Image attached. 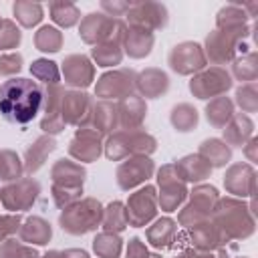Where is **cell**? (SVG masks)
Returning a JSON list of instances; mask_svg holds the SVG:
<instances>
[{
	"label": "cell",
	"instance_id": "obj_1",
	"mask_svg": "<svg viewBox=\"0 0 258 258\" xmlns=\"http://www.w3.org/2000/svg\"><path fill=\"white\" fill-rule=\"evenodd\" d=\"M42 87L24 77H10L0 85V113L14 125H28L42 109Z\"/></svg>",
	"mask_w": 258,
	"mask_h": 258
},
{
	"label": "cell",
	"instance_id": "obj_2",
	"mask_svg": "<svg viewBox=\"0 0 258 258\" xmlns=\"http://www.w3.org/2000/svg\"><path fill=\"white\" fill-rule=\"evenodd\" d=\"M101 216H103V210L99 202L85 200L83 204H75L60 214V226L69 234H85L99 226Z\"/></svg>",
	"mask_w": 258,
	"mask_h": 258
},
{
	"label": "cell",
	"instance_id": "obj_3",
	"mask_svg": "<svg viewBox=\"0 0 258 258\" xmlns=\"http://www.w3.org/2000/svg\"><path fill=\"white\" fill-rule=\"evenodd\" d=\"M155 149V139L149 137L147 133H119L109 139L107 143V157L111 159H121L129 151L137 153H149Z\"/></svg>",
	"mask_w": 258,
	"mask_h": 258
},
{
	"label": "cell",
	"instance_id": "obj_4",
	"mask_svg": "<svg viewBox=\"0 0 258 258\" xmlns=\"http://www.w3.org/2000/svg\"><path fill=\"white\" fill-rule=\"evenodd\" d=\"M206 56L202 52V46L196 42H181L173 46L169 52V67L179 75H189L194 71L204 69Z\"/></svg>",
	"mask_w": 258,
	"mask_h": 258
},
{
	"label": "cell",
	"instance_id": "obj_5",
	"mask_svg": "<svg viewBox=\"0 0 258 258\" xmlns=\"http://www.w3.org/2000/svg\"><path fill=\"white\" fill-rule=\"evenodd\" d=\"M121 28V24L105 14H89L81 26V36L87 42H117L113 30Z\"/></svg>",
	"mask_w": 258,
	"mask_h": 258
},
{
	"label": "cell",
	"instance_id": "obj_6",
	"mask_svg": "<svg viewBox=\"0 0 258 258\" xmlns=\"http://www.w3.org/2000/svg\"><path fill=\"white\" fill-rule=\"evenodd\" d=\"M127 222L133 226H143L147 224L153 214H155V189L151 185L139 189L137 194L131 196L127 204Z\"/></svg>",
	"mask_w": 258,
	"mask_h": 258
},
{
	"label": "cell",
	"instance_id": "obj_7",
	"mask_svg": "<svg viewBox=\"0 0 258 258\" xmlns=\"http://www.w3.org/2000/svg\"><path fill=\"white\" fill-rule=\"evenodd\" d=\"M153 173V161L145 155L133 157L129 161H123L117 169V181L123 189H131L137 183L145 181Z\"/></svg>",
	"mask_w": 258,
	"mask_h": 258
},
{
	"label": "cell",
	"instance_id": "obj_8",
	"mask_svg": "<svg viewBox=\"0 0 258 258\" xmlns=\"http://www.w3.org/2000/svg\"><path fill=\"white\" fill-rule=\"evenodd\" d=\"M40 187L36 181L32 179H22L18 181L16 185H8L0 191V198H2V204L8 208V210H24L28 208L36 196H38Z\"/></svg>",
	"mask_w": 258,
	"mask_h": 258
},
{
	"label": "cell",
	"instance_id": "obj_9",
	"mask_svg": "<svg viewBox=\"0 0 258 258\" xmlns=\"http://www.w3.org/2000/svg\"><path fill=\"white\" fill-rule=\"evenodd\" d=\"M230 85H232V81H230L228 73H224L222 69H212V71L200 75L198 79H194L189 83V89H191V93L198 95V99H208L212 95L226 91Z\"/></svg>",
	"mask_w": 258,
	"mask_h": 258
},
{
	"label": "cell",
	"instance_id": "obj_10",
	"mask_svg": "<svg viewBox=\"0 0 258 258\" xmlns=\"http://www.w3.org/2000/svg\"><path fill=\"white\" fill-rule=\"evenodd\" d=\"M135 87L133 71H117V73H107L101 77L97 91L101 97H129Z\"/></svg>",
	"mask_w": 258,
	"mask_h": 258
},
{
	"label": "cell",
	"instance_id": "obj_11",
	"mask_svg": "<svg viewBox=\"0 0 258 258\" xmlns=\"http://www.w3.org/2000/svg\"><path fill=\"white\" fill-rule=\"evenodd\" d=\"M167 20V12L161 4H133L129 8V22L137 28H159Z\"/></svg>",
	"mask_w": 258,
	"mask_h": 258
},
{
	"label": "cell",
	"instance_id": "obj_12",
	"mask_svg": "<svg viewBox=\"0 0 258 258\" xmlns=\"http://www.w3.org/2000/svg\"><path fill=\"white\" fill-rule=\"evenodd\" d=\"M60 107H62V123H75L81 125L89 117V107L91 99L85 93H62L60 97Z\"/></svg>",
	"mask_w": 258,
	"mask_h": 258
},
{
	"label": "cell",
	"instance_id": "obj_13",
	"mask_svg": "<svg viewBox=\"0 0 258 258\" xmlns=\"http://www.w3.org/2000/svg\"><path fill=\"white\" fill-rule=\"evenodd\" d=\"M71 153L75 157H79L81 161H93L99 157L101 153V145H99V133L97 131H89V129H81L77 133V137L71 143Z\"/></svg>",
	"mask_w": 258,
	"mask_h": 258
},
{
	"label": "cell",
	"instance_id": "obj_14",
	"mask_svg": "<svg viewBox=\"0 0 258 258\" xmlns=\"http://www.w3.org/2000/svg\"><path fill=\"white\" fill-rule=\"evenodd\" d=\"M64 77H67V83L71 85H77V87H87L91 81H93V67L89 62L87 56H79V54H73L64 60Z\"/></svg>",
	"mask_w": 258,
	"mask_h": 258
},
{
	"label": "cell",
	"instance_id": "obj_15",
	"mask_svg": "<svg viewBox=\"0 0 258 258\" xmlns=\"http://www.w3.org/2000/svg\"><path fill=\"white\" fill-rule=\"evenodd\" d=\"M123 38H125V46H127V52L135 58H141L145 54H149L151 50V44H153V34L151 30H145V28H137L133 26L131 30L123 32Z\"/></svg>",
	"mask_w": 258,
	"mask_h": 258
},
{
	"label": "cell",
	"instance_id": "obj_16",
	"mask_svg": "<svg viewBox=\"0 0 258 258\" xmlns=\"http://www.w3.org/2000/svg\"><path fill=\"white\" fill-rule=\"evenodd\" d=\"M137 85H139V89H141V93H143L145 97L155 99V97H159V95H163V93L167 91L169 79H167L165 73H161V71H157V69H147L145 73H141Z\"/></svg>",
	"mask_w": 258,
	"mask_h": 258
},
{
	"label": "cell",
	"instance_id": "obj_17",
	"mask_svg": "<svg viewBox=\"0 0 258 258\" xmlns=\"http://www.w3.org/2000/svg\"><path fill=\"white\" fill-rule=\"evenodd\" d=\"M175 171L183 177V179H189V181H200L204 179L210 171H212V165L202 157V155H189V157H183L179 163H175Z\"/></svg>",
	"mask_w": 258,
	"mask_h": 258
},
{
	"label": "cell",
	"instance_id": "obj_18",
	"mask_svg": "<svg viewBox=\"0 0 258 258\" xmlns=\"http://www.w3.org/2000/svg\"><path fill=\"white\" fill-rule=\"evenodd\" d=\"M54 149H56V141L52 137H40V139H36L34 145L28 147L26 149V155H24L26 157V171L34 173L38 167H42L46 155L50 151H54Z\"/></svg>",
	"mask_w": 258,
	"mask_h": 258
},
{
	"label": "cell",
	"instance_id": "obj_19",
	"mask_svg": "<svg viewBox=\"0 0 258 258\" xmlns=\"http://www.w3.org/2000/svg\"><path fill=\"white\" fill-rule=\"evenodd\" d=\"M119 117H121V125L123 127H133V125H139L141 123V119L145 117V103L141 101V99H137V97H133V95H129V97H125V101L119 105Z\"/></svg>",
	"mask_w": 258,
	"mask_h": 258
},
{
	"label": "cell",
	"instance_id": "obj_20",
	"mask_svg": "<svg viewBox=\"0 0 258 258\" xmlns=\"http://www.w3.org/2000/svg\"><path fill=\"white\" fill-rule=\"evenodd\" d=\"M200 155H202L210 165L220 167V165H226V163L230 161L232 151H230V147H226L220 139H208V141L202 143Z\"/></svg>",
	"mask_w": 258,
	"mask_h": 258
},
{
	"label": "cell",
	"instance_id": "obj_21",
	"mask_svg": "<svg viewBox=\"0 0 258 258\" xmlns=\"http://www.w3.org/2000/svg\"><path fill=\"white\" fill-rule=\"evenodd\" d=\"M50 234H52L50 226L42 218H28V222L20 230L22 240L24 242H32V244H46L50 240Z\"/></svg>",
	"mask_w": 258,
	"mask_h": 258
},
{
	"label": "cell",
	"instance_id": "obj_22",
	"mask_svg": "<svg viewBox=\"0 0 258 258\" xmlns=\"http://www.w3.org/2000/svg\"><path fill=\"white\" fill-rule=\"evenodd\" d=\"M232 101L226 97H218L216 101H212L206 107V117L214 127H222L226 125V121L232 119Z\"/></svg>",
	"mask_w": 258,
	"mask_h": 258
},
{
	"label": "cell",
	"instance_id": "obj_23",
	"mask_svg": "<svg viewBox=\"0 0 258 258\" xmlns=\"http://www.w3.org/2000/svg\"><path fill=\"white\" fill-rule=\"evenodd\" d=\"M171 123L177 131H191L198 125V111L187 103L175 105L171 109Z\"/></svg>",
	"mask_w": 258,
	"mask_h": 258
},
{
	"label": "cell",
	"instance_id": "obj_24",
	"mask_svg": "<svg viewBox=\"0 0 258 258\" xmlns=\"http://www.w3.org/2000/svg\"><path fill=\"white\" fill-rule=\"evenodd\" d=\"M175 234V222L169 220V218H161L153 224V228H149L147 236H149V242L155 246V248H161V246H167L169 240L173 238Z\"/></svg>",
	"mask_w": 258,
	"mask_h": 258
},
{
	"label": "cell",
	"instance_id": "obj_25",
	"mask_svg": "<svg viewBox=\"0 0 258 258\" xmlns=\"http://www.w3.org/2000/svg\"><path fill=\"white\" fill-rule=\"evenodd\" d=\"M34 42H36L38 50H42V52H56L62 44V34L52 26H42L36 32Z\"/></svg>",
	"mask_w": 258,
	"mask_h": 258
},
{
	"label": "cell",
	"instance_id": "obj_26",
	"mask_svg": "<svg viewBox=\"0 0 258 258\" xmlns=\"http://www.w3.org/2000/svg\"><path fill=\"white\" fill-rule=\"evenodd\" d=\"M250 133H252V121H250L246 115H238V117H234L232 125L226 129L224 137H226L232 145H242L244 139H246Z\"/></svg>",
	"mask_w": 258,
	"mask_h": 258
},
{
	"label": "cell",
	"instance_id": "obj_27",
	"mask_svg": "<svg viewBox=\"0 0 258 258\" xmlns=\"http://www.w3.org/2000/svg\"><path fill=\"white\" fill-rule=\"evenodd\" d=\"M127 210H123V204L121 202H113L107 210H105V216H103V226L107 230H123L127 226Z\"/></svg>",
	"mask_w": 258,
	"mask_h": 258
},
{
	"label": "cell",
	"instance_id": "obj_28",
	"mask_svg": "<svg viewBox=\"0 0 258 258\" xmlns=\"http://www.w3.org/2000/svg\"><path fill=\"white\" fill-rule=\"evenodd\" d=\"M93 248L103 258H117L121 252V240L113 234H101L93 240Z\"/></svg>",
	"mask_w": 258,
	"mask_h": 258
},
{
	"label": "cell",
	"instance_id": "obj_29",
	"mask_svg": "<svg viewBox=\"0 0 258 258\" xmlns=\"http://www.w3.org/2000/svg\"><path fill=\"white\" fill-rule=\"evenodd\" d=\"M93 56L97 58L99 67H113L121 62V50L117 42H103L93 48Z\"/></svg>",
	"mask_w": 258,
	"mask_h": 258
},
{
	"label": "cell",
	"instance_id": "obj_30",
	"mask_svg": "<svg viewBox=\"0 0 258 258\" xmlns=\"http://www.w3.org/2000/svg\"><path fill=\"white\" fill-rule=\"evenodd\" d=\"M22 173V165L16 153L12 151H2L0 153V179L10 181V179H18Z\"/></svg>",
	"mask_w": 258,
	"mask_h": 258
},
{
	"label": "cell",
	"instance_id": "obj_31",
	"mask_svg": "<svg viewBox=\"0 0 258 258\" xmlns=\"http://www.w3.org/2000/svg\"><path fill=\"white\" fill-rule=\"evenodd\" d=\"M14 16L24 26H34L42 18V6L32 2H16L14 4Z\"/></svg>",
	"mask_w": 258,
	"mask_h": 258
},
{
	"label": "cell",
	"instance_id": "obj_32",
	"mask_svg": "<svg viewBox=\"0 0 258 258\" xmlns=\"http://www.w3.org/2000/svg\"><path fill=\"white\" fill-rule=\"evenodd\" d=\"M50 14H52V20L58 22L60 26H73L79 20V10L69 2L50 4Z\"/></svg>",
	"mask_w": 258,
	"mask_h": 258
},
{
	"label": "cell",
	"instance_id": "obj_33",
	"mask_svg": "<svg viewBox=\"0 0 258 258\" xmlns=\"http://www.w3.org/2000/svg\"><path fill=\"white\" fill-rule=\"evenodd\" d=\"M30 73L36 79H40L44 83H50V85H56V81H58V69H56V64L52 60H46V58L34 60L32 67H30Z\"/></svg>",
	"mask_w": 258,
	"mask_h": 258
},
{
	"label": "cell",
	"instance_id": "obj_34",
	"mask_svg": "<svg viewBox=\"0 0 258 258\" xmlns=\"http://www.w3.org/2000/svg\"><path fill=\"white\" fill-rule=\"evenodd\" d=\"M2 26H4V30H0V50L14 48L20 42V30L10 20H4Z\"/></svg>",
	"mask_w": 258,
	"mask_h": 258
},
{
	"label": "cell",
	"instance_id": "obj_35",
	"mask_svg": "<svg viewBox=\"0 0 258 258\" xmlns=\"http://www.w3.org/2000/svg\"><path fill=\"white\" fill-rule=\"evenodd\" d=\"M236 97H238V103H240V107H242L244 111L252 113V111L256 109L254 85H246V87H240V89H238V93H236Z\"/></svg>",
	"mask_w": 258,
	"mask_h": 258
},
{
	"label": "cell",
	"instance_id": "obj_36",
	"mask_svg": "<svg viewBox=\"0 0 258 258\" xmlns=\"http://www.w3.org/2000/svg\"><path fill=\"white\" fill-rule=\"evenodd\" d=\"M236 75L238 79L242 81H252L254 75H256V64H254V54L246 56V58H240L236 62Z\"/></svg>",
	"mask_w": 258,
	"mask_h": 258
},
{
	"label": "cell",
	"instance_id": "obj_37",
	"mask_svg": "<svg viewBox=\"0 0 258 258\" xmlns=\"http://www.w3.org/2000/svg\"><path fill=\"white\" fill-rule=\"evenodd\" d=\"M22 67V56L16 54V52H10V54H2L0 56V73L4 75H14L18 73Z\"/></svg>",
	"mask_w": 258,
	"mask_h": 258
},
{
	"label": "cell",
	"instance_id": "obj_38",
	"mask_svg": "<svg viewBox=\"0 0 258 258\" xmlns=\"http://www.w3.org/2000/svg\"><path fill=\"white\" fill-rule=\"evenodd\" d=\"M145 256H147V250H145L143 242L139 238H133L127 248V258H145Z\"/></svg>",
	"mask_w": 258,
	"mask_h": 258
},
{
	"label": "cell",
	"instance_id": "obj_39",
	"mask_svg": "<svg viewBox=\"0 0 258 258\" xmlns=\"http://www.w3.org/2000/svg\"><path fill=\"white\" fill-rule=\"evenodd\" d=\"M14 218H0V240H4L8 234H14L16 230H18V224L20 222H14V224H10Z\"/></svg>",
	"mask_w": 258,
	"mask_h": 258
},
{
	"label": "cell",
	"instance_id": "obj_40",
	"mask_svg": "<svg viewBox=\"0 0 258 258\" xmlns=\"http://www.w3.org/2000/svg\"><path fill=\"white\" fill-rule=\"evenodd\" d=\"M105 10H111L113 14L111 16H117V14H123V12H129V8L133 6V4H109V2H103L101 4Z\"/></svg>",
	"mask_w": 258,
	"mask_h": 258
},
{
	"label": "cell",
	"instance_id": "obj_41",
	"mask_svg": "<svg viewBox=\"0 0 258 258\" xmlns=\"http://www.w3.org/2000/svg\"><path fill=\"white\" fill-rule=\"evenodd\" d=\"M44 258H62V252H48Z\"/></svg>",
	"mask_w": 258,
	"mask_h": 258
},
{
	"label": "cell",
	"instance_id": "obj_42",
	"mask_svg": "<svg viewBox=\"0 0 258 258\" xmlns=\"http://www.w3.org/2000/svg\"><path fill=\"white\" fill-rule=\"evenodd\" d=\"M145 258H161V256H157V254H153V256H145Z\"/></svg>",
	"mask_w": 258,
	"mask_h": 258
},
{
	"label": "cell",
	"instance_id": "obj_43",
	"mask_svg": "<svg viewBox=\"0 0 258 258\" xmlns=\"http://www.w3.org/2000/svg\"><path fill=\"white\" fill-rule=\"evenodd\" d=\"M2 22H4V20H0V26H2Z\"/></svg>",
	"mask_w": 258,
	"mask_h": 258
}]
</instances>
